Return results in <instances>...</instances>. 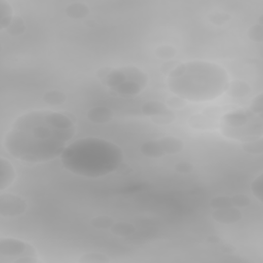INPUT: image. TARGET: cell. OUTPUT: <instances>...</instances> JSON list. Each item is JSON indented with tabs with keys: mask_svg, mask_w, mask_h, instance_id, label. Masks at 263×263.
I'll return each instance as SVG.
<instances>
[{
	"mask_svg": "<svg viewBox=\"0 0 263 263\" xmlns=\"http://www.w3.org/2000/svg\"><path fill=\"white\" fill-rule=\"evenodd\" d=\"M75 132V120L65 112L32 110L14 121L4 144L21 161L43 163L61 157Z\"/></svg>",
	"mask_w": 263,
	"mask_h": 263,
	"instance_id": "obj_1",
	"label": "cell"
},
{
	"mask_svg": "<svg viewBox=\"0 0 263 263\" xmlns=\"http://www.w3.org/2000/svg\"><path fill=\"white\" fill-rule=\"evenodd\" d=\"M169 90L186 102H210L228 90L231 77L227 70L217 63L203 60L177 64L169 72Z\"/></svg>",
	"mask_w": 263,
	"mask_h": 263,
	"instance_id": "obj_2",
	"label": "cell"
},
{
	"mask_svg": "<svg viewBox=\"0 0 263 263\" xmlns=\"http://www.w3.org/2000/svg\"><path fill=\"white\" fill-rule=\"evenodd\" d=\"M61 162L68 172L85 178H101L118 171L123 165V151L116 143L97 137L71 142Z\"/></svg>",
	"mask_w": 263,
	"mask_h": 263,
	"instance_id": "obj_3",
	"label": "cell"
},
{
	"mask_svg": "<svg viewBox=\"0 0 263 263\" xmlns=\"http://www.w3.org/2000/svg\"><path fill=\"white\" fill-rule=\"evenodd\" d=\"M263 96L259 94L248 108L225 113L221 119V132L229 139L243 142L262 138Z\"/></svg>",
	"mask_w": 263,
	"mask_h": 263,
	"instance_id": "obj_4",
	"label": "cell"
},
{
	"mask_svg": "<svg viewBox=\"0 0 263 263\" xmlns=\"http://www.w3.org/2000/svg\"><path fill=\"white\" fill-rule=\"evenodd\" d=\"M98 77L110 91L124 97L141 94L148 84L147 74L137 66L104 67L98 71Z\"/></svg>",
	"mask_w": 263,
	"mask_h": 263,
	"instance_id": "obj_5",
	"label": "cell"
},
{
	"mask_svg": "<svg viewBox=\"0 0 263 263\" xmlns=\"http://www.w3.org/2000/svg\"><path fill=\"white\" fill-rule=\"evenodd\" d=\"M0 262L2 263H38V253L33 245L15 238L0 240Z\"/></svg>",
	"mask_w": 263,
	"mask_h": 263,
	"instance_id": "obj_6",
	"label": "cell"
},
{
	"mask_svg": "<svg viewBox=\"0 0 263 263\" xmlns=\"http://www.w3.org/2000/svg\"><path fill=\"white\" fill-rule=\"evenodd\" d=\"M28 209L27 201L18 194L3 193L0 195V215L12 218L23 215Z\"/></svg>",
	"mask_w": 263,
	"mask_h": 263,
	"instance_id": "obj_7",
	"label": "cell"
},
{
	"mask_svg": "<svg viewBox=\"0 0 263 263\" xmlns=\"http://www.w3.org/2000/svg\"><path fill=\"white\" fill-rule=\"evenodd\" d=\"M214 220L221 224H235L239 222L243 215L239 208L237 207H227V208H220L214 209L212 214Z\"/></svg>",
	"mask_w": 263,
	"mask_h": 263,
	"instance_id": "obj_8",
	"label": "cell"
},
{
	"mask_svg": "<svg viewBox=\"0 0 263 263\" xmlns=\"http://www.w3.org/2000/svg\"><path fill=\"white\" fill-rule=\"evenodd\" d=\"M17 173L13 163L5 158H0V190H5L10 187L16 180Z\"/></svg>",
	"mask_w": 263,
	"mask_h": 263,
	"instance_id": "obj_9",
	"label": "cell"
},
{
	"mask_svg": "<svg viewBox=\"0 0 263 263\" xmlns=\"http://www.w3.org/2000/svg\"><path fill=\"white\" fill-rule=\"evenodd\" d=\"M86 117L93 123L103 124L112 120V118L114 117V112L109 107L96 106L87 111Z\"/></svg>",
	"mask_w": 263,
	"mask_h": 263,
	"instance_id": "obj_10",
	"label": "cell"
},
{
	"mask_svg": "<svg viewBox=\"0 0 263 263\" xmlns=\"http://www.w3.org/2000/svg\"><path fill=\"white\" fill-rule=\"evenodd\" d=\"M160 145L163 148V151L167 154H177L181 152L184 148V142L182 139L175 136H166L158 139Z\"/></svg>",
	"mask_w": 263,
	"mask_h": 263,
	"instance_id": "obj_11",
	"label": "cell"
},
{
	"mask_svg": "<svg viewBox=\"0 0 263 263\" xmlns=\"http://www.w3.org/2000/svg\"><path fill=\"white\" fill-rule=\"evenodd\" d=\"M140 152L149 158H160L166 155L162 146L160 145L158 139H152L144 142L140 146Z\"/></svg>",
	"mask_w": 263,
	"mask_h": 263,
	"instance_id": "obj_12",
	"label": "cell"
},
{
	"mask_svg": "<svg viewBox=\"0 0 263 263\" xmlns=\"http://www.w3.org/2000/svg\"><path fill=\"white\" fill-rule=\"evenodd\" d=\"M227 93L233 99H242L251 93V86L243 80L231 81Z\"/></svg>",
	"mask_w": 263,
	"mask_h": 263,
	"instance_id": "obj_13",
	"label": "cell"
},
{
	"mask_svg": "<svg viewBox=\"0 0 263 263\" xmlns=\"http://www.w3.org/2000/svg\"><path fill=\"white\" fill-rule=\"evenodd\" d=\"M65 12H66V15L70 19H74V20L84 19V18L89 16L90 13H91L89 6H87L84 3H81V2L71 3L70 5H68L66 7Z\"/></svg>",
	"mask_w": 263,
	"mask_h": 263,
	"instance_id": "obj_14",
	"label": "cell"
},
{
	"mask_svg": "<svg viewBox=\"0 0 263 263\" xmlns=\"http://www.w3.org/2000/svg\"><path fill=\"white\" fill-rule=\"evenodd\" d=\"M14 18V9L11 4L0 0V30H7Z\"/></svg>",
	"mask_w": 263,
	"mask_h": 263,
	"instance_id": "obj_15",
	"label": "cell"
},
{
	"mask_svg": "<svg viewBox=\"0 0 263 263\" xmlns=\"http://www.w3.org/2000/svg\"><path fill=\"white\" fill-rule=\"evenodd\" d=\"M169 110L171 109L167 106V104L160 101H148L141 106L142 113L149 117H153V116L166 113Z\"/></svg>",
	"mask_w": 263,
	"mask_h": 263,
	"instance_id": "obj_16",
	"label": "cell"
},
{
	"mask_svg": "<svg viewBox=\"0 0 263 263\" xmlns=\"http://www.w3.org/2000/svg\"><path fill=\"white\" fill-rule=\"evenodd\" d=\"M42 99L45 101V103H47L50 106H60L66 102L67 96L62 91L53 90V91H48L43 94Z\"/></svg>",
	"mask_w": 263,
	"mask_h": 263,
	"instance_id": "obj_17",
	"label": "cell"
},
{
	"mask_svg": "<svg viewBox=\"0 0 263 263\" xmlns=\"http://www.w3.org/2000/svg\"><path fill=\"white\" fill-rule=\"evenodd\" d=\"M111 233L117 237H128L136 233V227L129 222H115L110 228Z\"/></svg>",
	"mask_w": 263,
	"mask_h": 263,
	"instance_id": "obj_18",
	"label": "cell"
},
{
	"mask_svg": "<svg viewBox=\"0 0 263 263\" xmlns=\"http://www.w3.org/2000/svg\"><path fill=\"white\" fill-rule=\"evenodd\" d=\"M115 223L114 219L108 215H100L91 220V224L96 229H110L112 225Z\"/></svg>",
	"mask_w": 263,
	"mask_h": 263,
	"instance_id": "obj_19",
	"label": "cell"
},
{
	"mask_svg": "<svg viewBox=\"0 0 263 263\" xmlns=\"http://www.w3.org/2000/svg\"><path fill=\"white\" fill-rule=\"evenodd\" d=\"M242 147H243V150L246 151L249 154L260 155V154H262V151H263L262 138L257 139V140H253V141L243 142Z\"/></svg>",
	"mask_w": 263,
	"mask_h": 263,
	"instance_id": "obj_20",
	"label": "cell"
},
{
	"mask_svg": "<svg viewBox=\"0 0 263 263\" xmlns=\"http://www.w3.org/2000/svg\"><path fill=\"white\" fill-rule=\"evenodd\" d=\"M78 261L82 263H107L110 260L105 254L102 253H86L83 254Z\"/></svg>",
	"mask_w": 263,
	"mask_h": 263,
	"instance_id": "obj_21",
	"label": "cell"
},
{
	"mask_svg": "<svg viewBox=\"0 0 263 263\" xmlns=\"http://www.w3.org/2000/svg\"><path fill=\"white\" fill-rule=\"evenodd\" d=\"M155 55L158 59L161 60H172L177 55V50L175 49L173 46L170 45H163L158 47L155 50Z\"/></svg>",
	"mask_w": 263,
	"mask_h": 263,
	"instance_id": "obj_22",
	"label": "cell"
},
{
	"mask_svg": "<svg viewBox=\"0 0 263 263\" xmlns=\"http://www.w3.org/2000/svg\"><path fill=\"white\" fill-rule=\"evenodd\" d=\"M7 31L12 36H20V35L24 34V32L26 31V26H25L24 20L21 17H15L13 22L7 29Z\"/></svg>",
	"mask_w": 263,
	"mask_h": 263,
	"instance_id": "obj_23",
	"label": "cell"
},
{
	"mask_svg": "<svg viewBox=\"0 0 263 263\" xmlns=\"http://www.w3.org/2000/svg\"><path fill=\"white\" fill-rule=\"evenodd\" d=\"M152 122H154L155 124H159V125H168L173 123L175 120H176V115H175L174 111L169 110L166 113L150 117Z\"/></svg>",
	"mask_w": 263,
	"mask_h": 263,
	"instance_id": "obj_24",
	"label": "cell"
},
{
	"mask_svg": "<svg viewBox=\"0 0 263 263\" xmlns=\"http://www.w3.org/2000/svg\"><path fill=\"white\" fill-rule=\"evenodd\" d=\"M208 19H209L210 23H212L216 26H222L231 20V16L228 14H225V13L216 12V13H213V14L209 15Z\"/></svg>",
	"mask_w": 263,
	"mask_h": 263,
	"instance_id": "obj_25",
	"label": "cell"
},
{
	"mask_svg": "<svg viewBox=\"0 0 263 263\" xmlns=\"http://www.w3.org/2000/svg\"><path fill=\"white\" fill-rule=\"evenodd\" d=\"M210 205L213 209H220V208H227L233 207L232 196H215L210 201Z\"/></svg>",
	"mask_w": 263,
	"mask_h": 263,
	"instance_id": "obj_26",
	"label": "cell"
},
{
	"mask_svg": "<svg viewBox=\"0 0 263 263\" xmlns=\"http://www.w3.org/2000/svg\"><path fill=\"white\" fill-rule=\"evenodd\" d=\"M248 36L252 41L261 43L263 40V28L261 24L253 25L248 30Z\"/></svg>",
	"mask_w": 263,
	"mask_h": 263,
	"instance_id": "obj_27",
	"label": "cell"
},
{
	"mask_svg": "<svg viewBox=\"0 0 263 263\" xmlns=\"http://www.w3.org/2000/svg\"><path fill=\"white\" fill-rule=\"evenodd\" d=\"M262 183H263V177H262V174H260L258 177H256L253 180L251 184L252 193L259 202H262Z\"/></svg>",
	"mask_w": 263,
	"mask_h": 263,
	"instance_id": "obj_28",
	"label": "cell"
},
{
	"mask_svg": "<svg viewBox=\"0 0 263 263\" xmlns=\"http://www.w3.org/2000/svg\"><path fill=\"white\" fill-rule=\"evenodd\" d=\"M232 202H233V206L237 207L239 209L245 208L251 204L250 198L245 194H236V195L232 196Z\"/></svg>",
	"mask_w": 263,
	"mask_h": 263,
	"instance_id": "obj_29",
	"label": "cell"
},
{
	"mask_svg": "<svg viewBox=\"0 0 263 263\" xmlns=\"http://www.w3.org/2000/svg\"><path fill=\"white\" fill-rule=\"evenodd\" d=\"M186 105V101L177 97V96H174L172 98L169 99V101L167 102V106L169 108H176V109H180L183 108Z\"/></svg>",
	"mask_w": 263,
	"mask_h": 263,
	"instance_id": "obj_30",
	"label": "cell"
},
{
	"mask_svg": "<svg viewBox=\"0 0 263 263\" xmlns=\"http://www.w3.org/2000/svg\"><path fill=\"white\" fill-rule=\"evenodd\" d=\"M175 171L181 174H188L193 171V165L188 161H181L175 165Z\"/></svg>",
	"mask_w": 263,
	"mask_h": 263,
	"instance_id": "obj_31",
	"label": "cell"
},
{
	"mask_svg": "<svg viewBox=\"0 0 263 263\" xmlns=\"http://www.w3.org/2000/svg\"><path fill=\"white\" fill-rule=\"evenodd\" d=\"M207 241L212 244H217L220 242V239H219V237H217V236H210L207 238Z\"/></svg>",
	"mask_w": 263,
	"mask_h": 263,
	"instance_id": "obj_32",
	"label": "cell"
}]
</instances>
